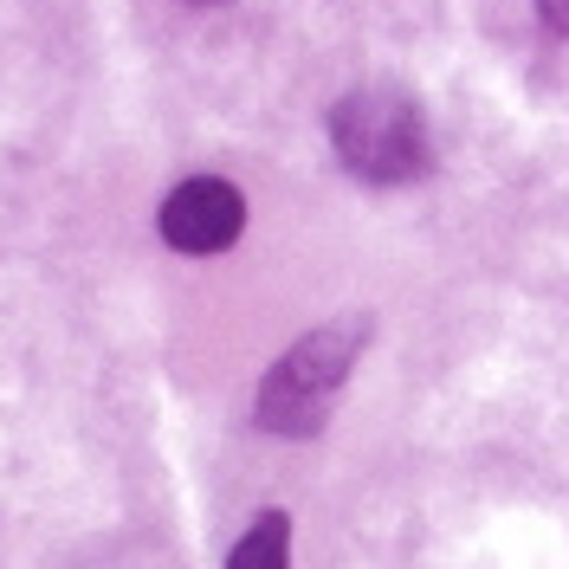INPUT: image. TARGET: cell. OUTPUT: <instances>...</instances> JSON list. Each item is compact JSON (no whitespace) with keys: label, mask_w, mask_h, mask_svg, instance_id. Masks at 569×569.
Instances as JSON below:
<instances>
[{"label":"cell","mask_w":569,"mask_h":569,"mask_svg":"<svg viewBox=\"0 0 569 569\" xmlns=\"http://www.w3.org/2000/svg\"><path fill=\"white\" fill-rule=\"evenodd\" d=\"M330 142H337V162L376 188L427 176V123L395 91H350L330 110Z\"/></svg>","instance_id":"7a4b0ae2"},{"label":"cell","mask_w":569,"mask_h":569,"mask_svg":"<svg viewBox=\"0 0 569 569\" xmlns=\"http://www.w3.org/2000/svg\"><path fill=\"white\" fill-rule=\"evenodd\" d=\"M201 7H213V0H201Z\"/></svg>","instance_id":"8992f818"},{"label":"cell","mask_w":569,"mask_h":569,"mask_svg":"<svg viewBox=\"0 0 569 569\" xmlns=\"http://www.w3.org/2000/svg\"><path fill=\"white\" fill-rule=\"evenodd\" d=\"M227 569H291V518L284 511H259L252 531L233 543Z\"/></svg>","instance_id":"277c9868"},{"label":"cell","mask_w":569,"mask_h":569,"mask_svg":"<svg viewBox=\"0 0 569 569\" xmlns=\"http://www.w3.org/2000/svg\"><path fill=\"white\" fill-rule=\"evenodd\" d=\"M240 227H247V194L220 176L181 181L162 201V240L176 252H220L240 240Z\"/></svg>","instance_id":"3957f363"},{"label":"cell","mask_w":569,"mask_h":569,"mask_svg":"<svg viewBox=\"0 0 569 569\" xmlns=\"http://www.w3.org/2000/svg\"><path fill=\"white\" fill-rule=\"evenodd\" d=\"M537 13H543V27H550V33L569 39V0H537Z\"/></svg>","instance_id":"5b68a950"},{"label":"cell","mask_w":569,"mask_h":569,"mask_svg":"<svg viewBox=\"0 0 569 569\" xmlns=\"http://www.w3.org/2000/svg\"><path fill=\"white\" fill-rule=\"evenodd\" d=\"M362 337H369V323L343 318L311 330L305 343H291L272 362V376L259 382V427L266 433H318L337 389H343V376H350L356 350H362Z\"/></svg>","instance_id":"6da1fadb"}]
</instances>
